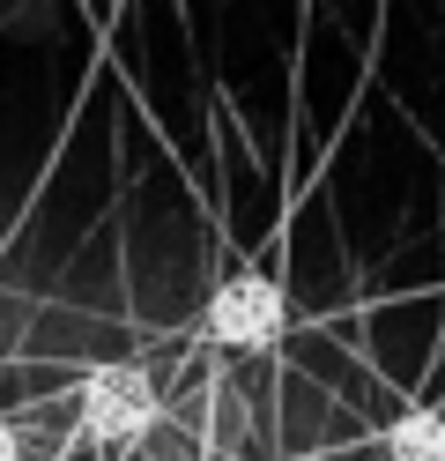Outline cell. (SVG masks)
Returning <instances> with one entry per match:
<instances>
[{
    "label": "cell",
    "instance_id": "cell-1",
    "mask_svg": "<svg viewBox=\"0 0 445 461\" xmlns=\"http://www.w3.org/2000/svg\"><path fill=\"white\" fill-rule=\"evenodd\" d=\"M156 424V380L141 365H97L82 380V431L97 447H127Z\"/></svg>",
    "mask_w": 445,
    "mask_h": 461
},
{
    "label": "cell",
    "instance_id": "cell-2",
    "mask_svg": "<svg viewBox=\"0 0 445 461\" xmlns=\"http://www.w3.org/2000/svg\"><path fill=\"white\" fill-rule=\"evenodd\" d=\"M289 328V298L275 276H230L216 298H208V335L223 350H267Z\"/></svg>",
    "mask_w": 445,
    "mask_h": 461
},
{
    "label": "cell",
    "instance_id": "cell-3",
    "mask_svg": "<svg viewBox=\"0 0 445 461\" xmlns=\"http://www.w3.org/2000/svg\"><path fill=\"white\" fill-rule=\"evenodd\" d=\"M386 461H445V410H401L386 424Z\"/></svg>",
    "mask_w": 445,
    "mask_h": 461
},
{
    "label": "cell",
    "instance_id": "cell-4",
    "mask_svg": "<svg viewBox=\"0 0 445 461\" xmlns=\"http://www.w3.org/2000/svg\"><path fill=\"white\" fill-rule=\"evenodd\" d=\"M0 461H22V439H15V424H0Z\"/></svg>",
    "mask_w": 445,
    "mask_h": 461
}]
</instances>
